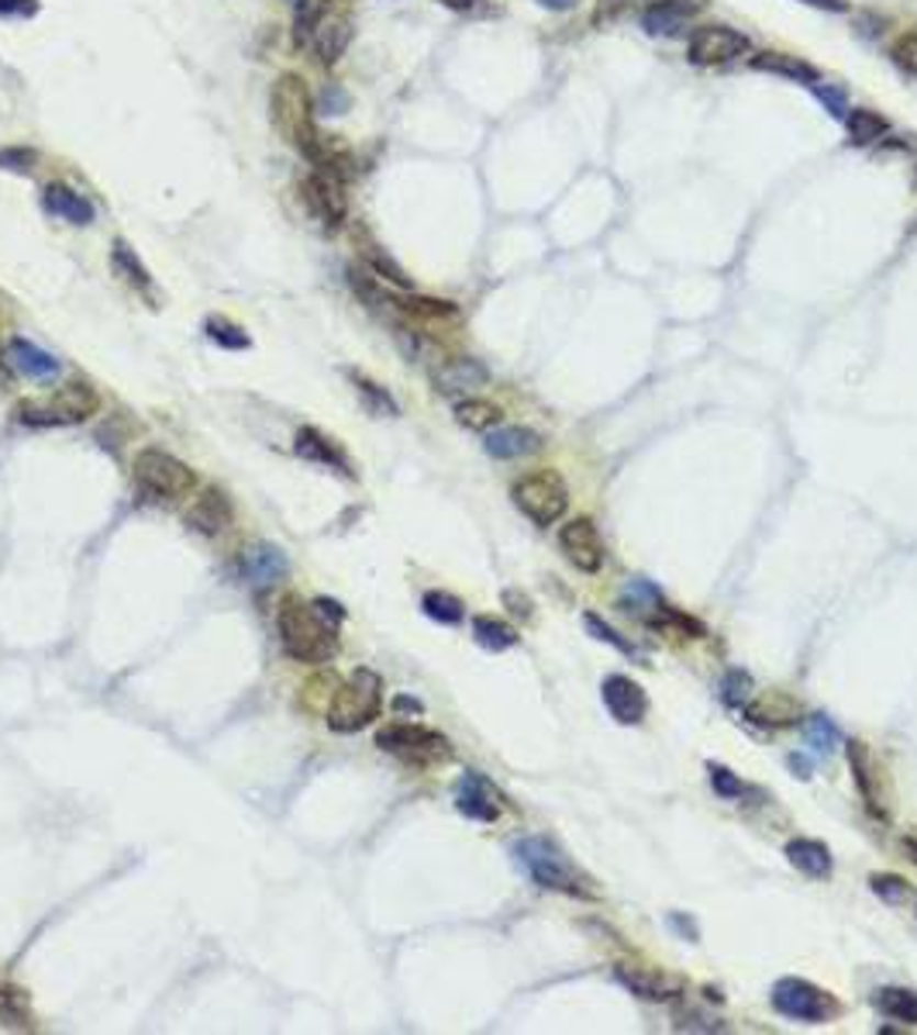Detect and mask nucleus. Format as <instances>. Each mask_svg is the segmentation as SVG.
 I'll use <instances>...</instances> for the list:
<instances>
[{
	"label": "nucleus",
	"instance_id": "1",
	"mask_svg": "<svg viewBox=\"0 0 917 1035\" xmlns=\"http://www.w3.org/2000/svg\"><path fill=\"white\" fill-rule=\"evenodd\" d=\"M345 611L335 601H287L277 614L283 653L297 663H328L338 653V625Z\"/></svg>",
	"mask_w": 917,
	"mask_h": 1035
},
{
	"label": "nucleus",
	"instance_id": "2",
	"mask_svg": "<svg viewBox=\"0 0 917 1035\" xmlns=\"http://www.w3.org/2000/svg\"><path fill=\"white\" fill-rule=\"evenodd\" d=\"M269 118H272V129L277 135L290 145L293 153H301L311 166L321 163L325 156V138L317 132V121H314V97H311V87L301 73H280L277 80H272V90H269Z\"/></svg>",
	"mask_w": 917,
	"mask_h": 1035
},
{
	"label": "nucleus",
	"instance_id": "3",
	"mask_svg": "<svg viewBox=\"0 0 917 1035\" xmlns=\"http://www.w3.org/2000/svg\"><path fill=\"white\" fill-rule=\"evenodd\" d=\"M514 859L538 887H545V891H562V894H573V898H597L601 894L577 863L569 859L552 839H545V835H532V839L514 843Z\"/></svg>",
	"mask_w": 917,
	"mask_h": 1035
},
{
	"label": "nucleus",
	"instance_id": "4",
	"mask_svg": "<svg viewBox=\"0 0 917 1035\" xmlns=\"http://www.w3.org/2000/svg\"><path fill=\"white\" fill-rule=\"evenodd\" d=\"M101 408V393H97L87 380H69L66 387L56 390L53 401H21L18 404V422L32 429H59V425H77L87 422L90 414Z\"/></svg>",
	"mask_w": 917,
	"mask_h": 1035
},
{
	"label": "nucleus",
	"instance_id": "5",
	"mask_svg": "<svg viewBox=\"0 0 917 1035\" xmlns=\"http://www.w3.org/2000/svg\"><path fill=\"white\" fill-rule=\"evenodd\" d=\"M383 708V680L373 670H356L349 683L335 690L328 704V725L335 732H359L377 719Z\"/></svg>",
	"mask_w": 917,
	"mask_h": 1035
},
{
	"label": "nucleus",
	"instance_id": "6",
	"mask_svg": "<svg viewBox=\"0 0 917 1035\" xmlns=\"http://www.w3.org/2000/svg\"><path fill=\"white\" fill-rule=\"evenodd\" d=\"M377 746L396 759L414 763V767H432V763H445L452 756L449 738L435 728L425 725H411V722H396L377 732Z\"/></svg>",
	"mask_w": 917,
	"mask_h": 1035
},
{
	"label": "nucleus",
	"instance_id": "7",
	"mask_svg": "<svg viewBox=\"0 0 917 1035\" xmlns=\"http://www.w3.org/2000/svg\"><path fill=\"white\" fill-rule=\"evenodd\" d=\"M511 498L514 504L522 508L525 518H532L535 525H556L559 518L566 514L569 508V490L562 483L559 474L552 470H535V474H525L511 487Z\"/></svg>",
	"mask_w": 917,
	"mask_h": 1035
},
{
	"label": "nucleus",
	"instance_id": "8",
	"mask_svg": "<svg viewBox=\"0 0 917 1035\" xmlns=\"http://www.w3.org/2000/svg\"><path fill=\"white\" fill-rule=\"evenodd\" d=\"M132 470H135V483L142 490H148L153 498H166V501L187 498L197 483L190 466L172 453H163V449H142L132 463Z\"/></svg>",
	"mask_w": 917,
	"mask_h": 1035
},
{
	"label": "nucleus",
	"instance_id": "9",
	"mask_svg": "<svg viewBox=\"0 0 917 1035\" xmlns=\"http://www.w3.org/2000/svg\"><path fill=\"white\" fill-rule=\"evenodd\" d=\"M773 1008L780 1015H786L793 1022H807V1025H821V1022H828V1019H835L841 1012L838 1001L825 988H817V983L801 980V977L776 980Z\"/></svg>",
	"mask_w": 917,
	"mask_h": 1035
},
{
	"label": "nucleus",
	"instance_id": "10",
	"mask_svg": "<svg viewBox=\"0 0 917 1035\" xmlns=\"http://www.w3.org/2000/svg\"><path fill=\"white\" fill-rule=\"evenodd\" d=\"M297 190H301L304 211L317 221L321 229H325V232L342 229L345 214H349V201H345V180H338L335 172H328V169L314 166Z\"/></svg>",
	"mask_w": 917,
	"mask_h": 1035
},
{
	"label": "nucleus",
	"instance_id": "11",
	"mask_svg": "<svg viewBox=\"0 0 917 1035\" xmlns=\"http://www.w3.org/2000/svg\"><path fill=\"white\" fill-rule=\"evenodd\" d=\"M749 53V38L731 24H704L690 38V63L693 66H725Z\"/></svg>",
	"mask_w": 917,
	"mask_h": 1035
},
{
	"label": "nucleus",
	"instance_id": "12",
	"mask_svg": "<svg viewBox=\"0 0 917 1035\" xmlns=\"http://www.w3.org/2000/svg\"><path fill=\"white\" fill-rule=\"evenodd\" d=\"M559 546L580 574H597L604 566V542H601V532L593 528L590 518H577V522L562 525Z\"/></svg>",
	"mask_w": 917,
	"mask_h": 1035
},
{
	"label": "nucleus",
	"instance_id": "13",
	"mask_svg": "<svg viewBox=\"0 0 917 1035\" xmlns=\"http://www.w3.org/2000/svg\"><path fill=\"white\" fill-rule=\"evenodd\" d=\"M238 570H242V580L249 587H272V583H280L290 574V559H287V553L280 546L256 542V546L242 549Z\"/></svg>",
	"mask_w": 917,
	"mask_h": 1035
},
{
	"label": "nucleus",
	"instance_id": "14",
	"mask_svg": "<svg viewBox=\"0 0 917 1035\" xmlns=\"http://www.w3.org/2000/svg\"><path fill=\"white\" fill-rule=\"evenodd\" d=\"M601 694H604V704H607V711H611L614 722L638 725L641 719H646L649 698H646V690H641L631 677L611 674V677L604 680V687H601Z\"/></svg>",
	"mask_w": 917,
	"mask_h": 1035
},
{
	"label": "nucleus",
	"instance_id": "15",
	"mask_svg": "<svg viewBox=\"0 0 917 1035\" xmlns=\"http://www.w3.org/2000/svg\"><path fill=\"white\" fill-rule=\"evenodd\" d=\"M456 808L473 822H497L501 819V794L493 791V783L483 774L469 770L456 787Z\"/></svg>",
	"mask_w": 917,
	"mask_h": 1035
},
{
	"label": "nucleus",
	"instance_id": "16",
	"mask_svg": "<svg viewBox=\"0 0 917 1035\" xmlns=\"http://www.w3.org/2000/svg\"><path fill=\"white\" fill-rule=\"evenodd\" d=\"M746 714L749 722L762 728H790L804 719V708L797 698H790L786 690H762V694L746 701Z\"/></svg>",
	"mask_w": 917,
	"mask_h": 1035
},
{
	"label": "nucleus",
	"instance_id": "17",
	"mask_svg": "<svg viewBox=\"0 0 917 1035\" xmlns=\"http://www.w3.org/2000/svg\"><path fill=\"white\" fill-rule=\"evenodd\" d=\"M42 208H45V214H53V218L66 221V225H77V229L93 225V218H97V208L69 183H48L42 190Z\"/></svg>",
	"mask_w": 917,
	"mask_h": 1035
},
{
	"label": "nucleus",
	"instance_id": "18",
	"mask_svg": "<svg viewBox=\"0 0 917 1035\" xmlns=\"http://www.w3.org/2000/svg\"><path fill=\"white\" fill-rule=\"evenodd\" d=\"M232 518H235V508H232V501H228L225 490L208 487L204 494L190 504L187 525H190L193 532H201V535H221V532L232 525Z\"/></svg>",
	"mask_w": 917,
	"mask_h": 1035
},
{
	"label": "nucleus",
	"instance_id": "19",
	"mask_svg": "<svg viewBox=\"0 0 917 1035\" xmlns=\"http://www.w3.org/2000/svg\"><path fill=\"white\" fill-rule=\"evenodd\" d=\"M614 977L625 983V988L638 998L646 1001H669L680 994V980L666 977L659 970H649V967H635V964H617L614 967Z\"/></svg>",
	"mask_w": 917,
	"mask_h": 1035
},
{
	"label": "nucleus",
	"instance_id": "20",
	"mask_svg": "<svg viewBox=\"0 0 917 1035\" xmlns=\"http://www.w3.org/2000/svg\"><path fill=\"white\" fill-rule=\"evenodd\" d=\"M432 377H435V387H438L441 393H469V390H477V387H483V383L490 380L487 366L477 363V359H469V356L441 359V363L432 369Z\"/></svg>",
	"mask_w": 917,
	"mask_h": 1035
},
{
	"label": "nucleus",
	"instance_id": "21",
	"mask_svg": "<svg viewBox=\"0 0 917 1035\" xmlns=\"http://www.w3.org/2000/svg\"><path fill=\"white\" fill-rule=\"evenodd\" d=\"M311 42L317 48V59L325 66H335L353 42V21L345 14H317Z\"/></svg>",
	"mask_w": 917,
	"mask_h": 1035
},
{
	"label": "nucleus",
	"instance_id": "22",
	"mask_svg": "<svg viewBox=\"0 0 917 1035\" xmlns=\"http://www.w3.org/2000/svg\"><path fill=\"white\" fill-rule=\"evenodd\" d=\"M8 363L18 369V374L24 377V380H53L56 374H59V359L53 356V353H45V349H38L35 342H29V338H11L8 342Z\"/></svg>",
	"mask_w": 917,
	"mask_h": 1035
},
{
	"label": "nucleus",
	"instance_id": "23",
	"mask_svg": "<svg viewBox=\"0 0 917 1035\" xmlns=\"http://www.w3.org/2000/svg\"><path fill=\"white\" fill-rule=\"evenodd\" d=\"M697 11L701 0H656L641 11V24H646L649 35H676Z\"/></svg>",
	"mask_w": 917,
	"mask_h": 1035
},
{
	"label": "nucleus",
	"instance_id": "24",
	"mask_svg": "<svg viewBox=\"0 0 917 1035\" xmlns=\"http://www.w3.org/2000/svg\"><path fill=\"white\" fill-rule=\"evenodd\" d=\"M538 432H532V429H522V425H507V429H497V432H490L487 435V442H483V449L493 456V459H514V456H528V453H535L538 449Z\"/></svg>",
	"mask_w": 917,
	"mask_h": 1035
},
{
	"label": "nucleus",
	"instance_id": "25",
	"mask_svg": "<svg viewBox=\"0 0 917 1035\" xmlns=\"http://www.w3.org/2000/svg\"><path fill=\"white\" fill-rule=\"evenodd\" d=\"M111 266H114V274L125 280L128 287H135V290H142V293H153V274H148V266L138 259V253L132 249L125 238H114V245H111Z\"/></svg>",
	"mask_w": 917,
	"mask_h": 1035
},
{
	"label": "nucleus",
	"instance_id": "26",
	"mask_svg": "<svg viewBox=\"0 0 917 1035\" xmlns=\"http://www.w3.org/2000/svg\"><path fill=\"white\" fill-rule=\"evenodd\" d=\"M297 453H301L304 459L335 466V470H342V474H353V470H349V459H345V453L335 446L328 435H321L317 429H301V432H297Z\"/></svg>",
	"mask_w": 917,
	"mask_h": 1035
},
{
	"label": "nucleus",
	"instance_id": "27",
	"mask_svg": "<svg viewBox=\"0 0 917 1035\" xmlns=\"http://www.w3.org/2000/svg\"><path fill=\"white\" fill-rule=\"evenodd\" d=\"M786 859L807 877H828L831 873V853L825 843H817V839H790Z\"/></svg>",
	"mask_w": 917,
	"mask_h": 1035
},
{
	"label": "nucleus",
	"instance_id": "28",
	"mask_svg": "<svg viewBox=\"0 0 917 1035\" xmlns=\"http://www.w3.org/2000/svg\"><path fill=\"white\" fill-rule=\"evenodd\" d=\"M752 66L762 69V73H776V77H790V80H801L807 87L817 84V69L797 56H786V53H759L752 56Z\"/></svg>",
	"mask_w": 917,
	"mask_h": 1035
},
{
	"label": "nucleus",
	"instance_id": "29",
	"mask_svg": "<svg viewBox=\"0 0 917 1035\" xmlns=\"http://www.w3.org/2000/svg\"><path fill=\"white\" fill-rule=\"evenodd\" d=\"M873 1004L886 1019L917 1025V991H910V988H880L873 994Z\"/></svg>",
	"mask_w": 917,
	"mask_h": 1035
},
{
	"label": "nucleus",
	"instance_id": "30",
	"mask_svg": "<svg viewBox=\"0 0 917 1035\" xmlns=\"http://www.w3.org/2000/svg\"><path fill=\"white\" fill-rule=\"evenodd\" d=\"M473 638L490 653H504V649L517 646V632L501 619H490V614L473 619Z\"/></svg>",
	"mask_w": 917,
	"mask_h": 1035
},
{
	"label": "nucleus",
	"instance_id": "31",
	"mask_svg": "<svg viewBox=\"0 0 917 1035\" xmlns=\"http://www.w3.org/2000/svg\"><path fill=\"white\" fill-rule=\"evenodd\" d=\"M504 411L490 401H480V398H469V401H459L456 404V422L462 429H473V432H487L493 425H501Z\"/></svg>",
	"mask_w": 917,
	"mask_h": 1035
},
{
	"label": "nucleus",
	"instance_id": "32",
	"mask_svg": "<svg viewBox=\"0 0 917 1035\" xmlns=\"http://www.w3.org/2000/svg\"><path fill=\"white\" fill-rule=\"evenodd\" d=\"M846 129H849L852 142H859V145H873L876 138H883V135L890 132L886 118L876 114V111H870V108L849 111V114H846Z\"/></svg>",
	"mask_w": 917,
	"mask_h": 1035
},
{
	"label": "nucleus",
	"instance_id": "33",
	"mask_svg": "<svg viewBox=\"0 0 917 1035\" xmlns=\"http://www.w3.org/2000/svg\"><path fill=\"white\" fill-rule=\"evenodd\" d=\"M204 335H208L214 345H221V349H232V353H242V349H249V345H253L249 332H245L242 325H235V322H228V318H221V314H211V318H208V322H204Z\"/></svg>",
	"mask_w": 917,
	"mask_h": 1035
},
{
	"label": "nucleus",
	"instance_id": "34",
	"mask_svg": "<svg viewBox=\"0 0 917 1035\" xmlns=\"http://www.w3.org/2000/svg\"><path fill=\"white\" fill-rule=\"evenodd\" d=\"M622 608H625L628 614H635V619L649 622L652 611H662L666 604H662V594H659V590H656L649 580H635V583L628 587V594H625Z\"/></svg>",
	"mask_w": 917,
	"mask_h": 1035
},
{
	"label": "nucleus",
	"instance_id": "35",
	"mask_svg": "<svg viewBox=\"0 0 917 1035\" xmlns=\"http://www.w3.org/2000/svg\"><path fill=\"white\" fill-rule=\"evenodd\" d=\"M421 611L428 614V619L441 622V625H459L462 622V601L449 590H428L425 598H421Z\"/></svg>",
	"mask_w": 917,
	"mask_h": 1035
},
{
	"label": "nucleus",
	"instance_id": "36",
	"mask_svg": "<svg viewBox=\"0 0 917 1035\" xmlns=\"http://www.w3.org/2000/svg\"><path fill=\"white\" fill-rule=\"evenodd\" d=\"M849 763H852V770H856V783H859V791L865 794V801H870V808L876 811V808H880V787H876V780H873L870 753H865V746H862V743H849Z\"/></svg>",
	"mask_w": 917,
	"mask_h": 1035
},
{
	"label": "nucleus",
	"instance_id": "37",
	"mask_svg": "<svg viewBox=\"0 0 917 1035\" xmlns=\"http://www.w3.org/2000/svg\"><path fill=\"white\" fill-rule=\"evenodd\" d=\"M838 728L831 725V719L828 714H810L807 719V746H810V753H817V756H828L835 746H838Z\"/></svg>",
	"mask_w": 917,
	"mask_h": 1035
},
{
	"label": "nucleus",
	"instance_id": "38",
	"mask_svg": "<svg viewBox=\"0 0 917 1035\" xmlns=\"http://www.w3.org/2000/svg\"><path fill=\"white\" fill-rule=\"evenodd\" d=\"M0 1022H8L14 1028H24L32 1022L29 1015V1004H24V994L11 983H0Z\"/></svg>",
	"mask_w": 917,
	"mask_h": 1035
},
{
	"label": "nucleus",
	"instance_id": "39",
	"mask_svg": "<svg viewBox=\"0 0 917 1035\" xmlns=\"http://www.w3.org/2000/svg\"><path fill=\"white\" fill-rule=\"evenodd\" d=\"M353 383H356V390H359L362 404L373 411V414H396V401L390 398V393H387L380 383L366 380L362 374H353Z\"/></svg>",
	"mask_w": 917,
	"mask_h": 1035
},
{
	"label": "nucleus",
	"instance_id": "40",
	"mask_svg": "<svg viewBox=\"0 0 917 1035\" xmlns=\"http://www.w3.org/2000/svg\"><path fill=\"white\" fill-rule=\"evenodd\" d=\"M35 166H38V153L32 145H8V149H0V169L18 172V177H32Z\"/></svg>",
	"mask_w": 917,
	"mask_h": 1035
},
{
	"label": "nucleus",
	"instance_id": "41",
	"mask_svg": "<svg viewBox=\"0 0 917 1035\" xmlns=\"http://www.w3.org/2000/svg\"><path fill=\"white\" fill-rule=\"evenodd\" d=\"M366 259H369V266H373V274H377V277H387L390 283L404 287V290H411V287H414V283H411V277L404 274V269L396 266V263H393L383 249H377V245H369V249H366Z\"/></svg>",
	"mask_w": 917,
	"mask_h": 1035
},
{
	"label": "nucleus",
	"instance_id": "42",
	"mask_svg": "<svg viewBox=\"0 0 917 1035\" xmlns=\"http://www.w3.org/2000/svg\"><path fill=\"white\" fill-rule=\"evenodd\" d=\"M722 698H725V704L741 708L752 698V677L746 670H728L722 680Z\"/></svg>",
	"mask_w": 917,
	"mask_h": 1035
},
{
	"label": "nucleus",
	"instance_id": "43",
	"mask_svg": "<svg viewBox=\"0 0 917 1035\" xmlns=\"http://www.w3.org/2000/svg\"><path fill=\"white\" fill-rule=\"evenodd\" d=\"M711 783H714V791L722 794L725 801H738V798L749 794V787L741 783L728 767H717V763H711Z\"/></svg>",
	"mask_w": 917,
	"mask_h": 1035
},
{
	"label": "nucleus",
	"instance_id": "44",
	"mask_svg": "<svg viewBox=\"0 0 917 1035\" xmlns=\"http://www.w3.org/2000/svg\"><path fill=\"white\" fill-rule=\"evenodd\" d=\"M890 56H894V63L907 73V77L917 80V32L901 35V38L894 42V48H890Z\"/></svg>",
	"mask_w": 917,
	"mask_h": 1035
},
{
	"label": "nucleus",
	"instance_id": "45",
	"mask_svg": "<svg viewBox=\"0 0 917 1035\" xmlns=\"http://www.w3.org/2000/svg\"><path fill=\"white\" fill-rule=\"evenodd\" d=\"M870 887L873 891L886 901V904H901L904 898H907V880L904 877H894V873H876L873 880H870Z\"/></svg>",
	"mask_w": 917,
	"mask_h": 1035
},
{
	"label": "nucleus",
	"instance_id": "46",
	"mask_svg": "<svg viewBox=\"0 0 917 1035\" xmlns=\"http://www.w3.org/2000/svg\"><path fill=\"white\" fill-rule=\"evenodd\" d=\"M583 625H586V632H593L601 638V643H607V646H614V649H622V653H628V656H635V646L631 643H625L622 635H617L601 614H583Z\"/></svg>",
	"mask_w": 917,
	"mask_h": 1035
},
{
	"label": "nucleus",
	"instance_id": "47",
	"mask_svg": "<svg viewBox=\"0 0 917 1035\" xmlns=\"http://www.w3.org/2000/svg\"><path fill=\"white\" fill-rule=\"evenodd\" d=\"M314 111L338 118V114H345V111H349V93H345V90H342L338 84H328L325 90H321V97H317Z\"/></svg>",
	"mask_w": 917,
	"mask_h": 1035
},
{
	"label": "nucleus",
	"instance_id": "48",
	"mask_svg": "<svg viewBox=\"0 0 917 1035\" xmlns=\"http://www.w3.org/2000/svg\"><path fill=\"white\" fill-rule=\"evenodd\" d=\"M810 90L817 93V101H825L828 114H835V118H846V114H849L846 90H838V87H825V84H814Z\"/></svg>",
	"mask_w": 917,
	"mask_h": 1035
},
{
	"label": "nucleus",
	"instance_id": "49",
	"mask_svg": "<svg viewBox=\"0 0 917 1035\" xmlns=\"http://www.w3.org/2000/svg\"><path fill=\"white\" fill-rule=\"evenodd\" d=\"M38 14V0H0V18H32Z\"/></svg>",
	"mask_w": 917,
	"mask_h": 1035
},
{
	"label": "nucleus",
	"instance_id": "50",
	"mask_svg": "<svg viewBox=\"0 0 917 1035\" xmlns=\"http://www.w3.org/2000/svg\"><path fill=\"white\" fill-rule=\"evenodd\" d=\"M504 604H511V611H514V614H522V619H528V614H532L528 598H525V594H517V590H504Z\"/></svg>",
	"mask_w": 917,
	"mask_h": 1035
},
{
	"label": "nucleus",
	"instance_id": "51",
	"mask_svg": "<svg viewBox=\"0 0 917 1035\" xmlns=\"http://www.w3.org/2000/svg\"><path fill=\"white\" fill-rule=\"evenodd\" d=\"M801 4H810V8H821V11H849L846 0H801Z\"/></svg>",
	"mask_w": 917,
	"mask_h": 1035
},
{
	"label": "nucleus",
	"instance_id": "52",
	"mask_svg": "<svg viewBox=\"0 0 917 1035\" xmlns=\"http://www.w3.org/2000/svg\"><path fill=\"white\" fill-rule=\"evenodd\" d=\"M541 8H549V11H573L580 0H538Z\"/></svg>",
	"mask_w": 917,
	"mask_h": 1035
},
{
	"label": "nucleus",
	"instance_id": "53",
	"mask_svg": "<svg viewBox=\"0 0 917 1035\" xmlns=\"http://www.w3.org/2000/svg\"><path fill=\"white\" fill-rule=\"evenodd\" d=\"M393 711H414V714H421L425 708H421V701H414V698H396V701H393Z\"/></svg>",
	"mask_w": 917,
	"mask_h": 1035
},
{
	"label": "nucleus",
	"instance_id": "54",
	"mask_svg": "<svg viewBox=\"0 0 917 1035\" xmlns=\"http://www.w3.org/2000/svg\"><path fill=\"white\" fill-rule=\"evenodd\" d=\"M438 4H445V8H452V11H469V8H477L480 0H438Z\"/></svg>",
	"mask_w": 917,
	"mask_h": 1035
},
{
	"label": "nucleus",
	"instance_id": "55",
	"mask_svg": "<svg viewBox=\"0 0 917 1035\" xmlns=\"http://www.w3.org/2000/svg\"><path fill=\"white\" fill-rule=\"evenodd\" d=\"M790 767L797 770V777H810V763H804L801 756H790Z\"/></svg>",
	"mask_w": 917,
	"mask_h": 1035
},
{
	"label": "nucleus",
	"instance_id": "56",
	"mask_svg": "<svg viewBox=\"0 0 917 1035\" xmlns=\"http://www.w3.org/2000/svg\"><path fill=\"white\" fill-rule=\"evenodd\" d=\"M904 853L917 863V835H907V839H904Z\"/></svg>",
	"mask_w": 917,
	"mask_h": 1035
},
{
	"label": "nucleus",
	"instance_id": "57",
	"mask_svg": "<svg viewBox=\"0 0 917 1035\" xmlns=\"http://www.w3.org/2000/svg\"><path fill=\"white\" fill-rule=\"evenodd\" d=\"M628 4H631V0H604V14H607V11H614V14H617L622 8H628Z\"/></svg>",
	"mask_w": 917,
	"mask_h": 1035
},
{
	"label": "nucleus",
	"instance_id": "58",
	"mask_svg": "<svg viewBox=\"0 0 917 1035\" xmlns=\"http://www.w3.org/2000/svg\"><path fill=\"white\" fill-rule=\"evenodd\" d=\"M290 4H297V8H307V0H290Z\"/></svg>",
	"mask_w": 917,
	"mask_h": 1035
},
{
	"label": "nucleus",
	"instance_id": "59",
	"mask_svg": "<svg viewBox=\"0 0 917 1035\" xmlns=\"http://www.w3.org/2000/svg\"><path fill=\"white\" fill-rule=\"evenodd\" d=\"M914 915H917V901H914Z\"/></svg>",
	"mask_w": 917,
	"mask_h": 1035
}]
</instances>
